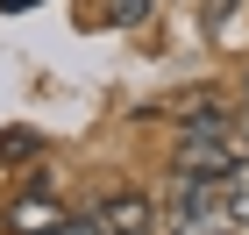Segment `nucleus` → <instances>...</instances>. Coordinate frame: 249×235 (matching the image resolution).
<instances>
[{
	"instance_id": "6e6552de",
	"label": "nucleus",
	"mask_w": 249,
	"mask_h": 235,
	"mask_svg": "<svg viewBox=\"0 0 249 235\" xmlns=\"http://www.w3.org/2000/svg\"><path fill=\"white\" fill-rule=\"evenodd\" d=\"M21 7H43V0H0V15H21Z\"/></svg>"
},
{
	"instance_id": "1a4fd4ad",
	"label": "nucleus",
	"mask_w": 249,
	"mask_h": 235,
	"mask_svg": "<svg viewBox=\"0 0 249 235\" xmlns=\"http://www.w3.org/2000/svg\"><path fill=\"white\" fill-rule=\"evenodd\" d=\"M242 136H249V107H242Z\"/></svg>"
},
{
	"instance_id": "39448f33",
	"label": "nucleus",
	"mask_w": 249,
	"mask_h": 235,
	"mask_svg": "<svg viewBox=\"0 0 249 235\" xmlns=\"http://www.w3.org/2000/svg\"><path fill=\"white\" fill-rule=\"evenodd\" d=\"M221 207H228V221H235V228H249V157L235 164L228 178H221Z\"/></svg>"
},
{
	"instance_id": "f257e3e1",
	"label": "nucleus",
	"mask_w": 249,
	"mask_h": 235,
	"mask_svg": "<svg viewBox=\"0 0 249 235\" xmlns=\"http://www.w3.org/2000/svg\"><path fill=\"white\" fill-rule=\"evenodd\" d=\"M171 164H178V171H192V178H213V185H221V178H228L235 164H242V157H235V128H228L221 114H199V121H185V136H178Z\"/></svg>"
},
{
	"instance_id": "7ed1b4c3",
	"label": "nucleus",
	"mask_w": 249,
	"mask_h": 235,
	"mask_svg": "<svg viewBox=\"0 0 249 235\" xmlns=\"http://www.w3.org/2000/svg\"><path fill=\"white\" fill-rule=\"evenodd\" d=\"M7 228H15V235H57V228H64V207H57L50 193H15Z\"/></svg>"
},
{
	"instance_id": "0eeeda50",
	"label": "nucleus",
	"mask_w": 249,
	"mask_h": 235,
	"mask_svg": "<svg viewBox=\"0 0 249 235\" xmlns=\"http://www.w3.org/2000/svg\"><path fill=\"white\" fill-rule=\"evenodd\" d=\"M57 235H107V228H100V214H93V221H71V214H64V228H57Z\"/></svg>"
},
{
	"instance_id": "9b49d317",
	"label": "nucleus",
	"mask_w": 249,
	"mask_h": 235,
	"mask_svg": "<svg viewBox=\"0 0 249 235\" xmlns=\"http://www.w3.org/2000/svg\"><path fill=\"white\" fill-rule=\"evenodd\" d=\"M242 100H249V72H242Z\"/></svg>"
},
{
	"instance_id": "423d86ee",
	"label": "nucleus",
	"mask_w": 249,
	"mask_h": 235,
	"mask_svg": "<svg viewBox=\"0 0 249 235\" xmlns=\"http://www.w3.org/2000/svg\"><path fill=\"white\" fill-rule=\"evenodd\" d=\"M29 150H36V136H29V128H7V136H0V164H21Z\"/></svg>"
},
{
	"instance_id": "f03ea898",
	"label": "nucleus",
	"mask_w": 249,
	"mask_h": 235,
	"mask_svg": "<svg viewBox=\"0 0 249 235\" xmlns=\"http://www.w3.org/2000/svg\"><path fill=\"white\" fill-rule=\"evenodd\" d=\"M221 221H228V207H221V193H213V178L178 171V185H171V228L199 235V228H221Z\"/></svg>"
},
{
	"instance_id": "20e7f679",
	"label": "nucleus",
	"mask_w": 249,
	"mask_h": 235,
	"mask_svg": "<svg viewBox=\"0 0 249 235\" xmlns=\"http://www.w3.org/2000/svg\"><path fill=\"white\" fill-rule=\"evenodd\" d=\"M100 228H107V235H150L157 228V207L142 193H114L107 207H100Z\"/></svg>"
},
{
	"instance_id": "9d476101",
	"label": "nucleus",
	"mask_w": 249,
	"mask_h": 235,
	"mask_svg": "<svg viewBox=\"0 0 249 235\" xmlns=\"http://www.w3.org/2000/svg\"><path fill=\"white\" fill-rule=\"evenodd\" d=\"M199 235H228V228H199Z\"/></svg>"
}]
</instances>
